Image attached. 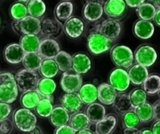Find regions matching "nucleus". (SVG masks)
I'll list each match as a JSON object with an SVG mask.
<instances>
[{"label":"nucleus","mask_w":160,"mask_h":134,"mask_svg":"<svg viewBox=\"0 0 160 134\" xmlns=\"http://www.w3.org/2000/svg\"><path fill=\"white\" fill-rule=\"evenodd\" d=\"M151 131L153 134H160V120H156L155 122Z\"/></svg>","instance_id":"nucleus-48"},{"label":"nucleus","mask_w":160,"mask_h":134,"mask_svg":"<svg viewBox=\"0 0 160 134\" xmlns=\"http://www.w3.org/2000/svg\"><path fill=\"white\" fill-rule=\"evenodd\" d=\"M62 25L56 20L52 18H44L41 20L40 33L43 36L49 39L57 37L61 34Z\"/></svg>","instance_id":"nucleus-11"},{"label":"nucleus","mask_w":160,"mask_h":134,"mask_svg":"<svg viewBox=\"0 0 160 134\" xmlns=\"http://www.w3.org/2000/svg\"><path fill=\"white\" fill-rule=\"evenodd\" d=\"M112 61L119 68H129L134 63V53L131 48L123 45H118L111 50Z\"/></svg>","instance_id":"nucleus-4"},{"label":"nucleus","mask_w":160,"mask_h":134,"mask_svg":"<svg viewBox=\"0 0 160 134\" xmlns=\"http://www.w3.org/2000/svg\"><path fill=\"white\" fill-rule=\"evenodd\" d=\"M61 72H68L72 67V56L65 51H59L53 59Z\"/></svg>","instance_id":"nucleus-38"},{"label":"nucleus","mask_w":160,"mask_h":134,"mask_svg":"<svg viewBox=\"0 0 160 134\" xmlns=\"http://www.w3.org/2000/svg\"><path fill=\"white\" fill-rule=\"evenodd\" d=\"M85 115L91 123H97L106 117V111L101 104L93 103L87 107Z\"/></svg>","instance_id":"nucleus-24"},{"label":"nucleus","mask_w":160,"mask_h":134,"mask_svg":"<svg viewBox=\"0 0 160 134\" xmlns=\"http://www.w3.org/2000/svg\"><path fill=\"white\" fill-rule=\"evenodd\" d=\"M88 49L93 55H100L112 48V41L98 32H92L87 39Z\"/></svg>","instance_id":"nucleus-5"},{"label":"nucleus","mask_w":160,"mask_h":134,"mask_svg":"<svg viewBox=\"0 0 160 134\" xmlns=\"http://www.w3.org/2000/svg\"><path fill=\"white\" fill-rule=\"evenodd\" d=\"M129 98L131 107L134 111L136 108L146 102L147 94H145L143 89H136L131 91V94H129Z\"/></svg>","instance_id":"nucleus-40"},{"label":"nucleus","mask_w":160,"mask_h":134,"mask_svg":"<svg viewBox=\"0 0 160 134\" xmlns=\"http://www.w3.org/2000/svg\"><path fill=\"white\" fill-rule=\"evenodd\" d=\"M152 20H154V22L158 27L160 26V9H157L156 10V14H155Z\"/></svg>","instance_id":"nucleus-50"},{"label":"nucleus","mask_w":160,"mask_h":134,"mask_svg":"<svg viewBox=\"0 0 160 134\" xmlns=\"http://www.w3.org/2000/svg\"><path fill=\"white\" fill-rule=\"evenodd\" d=\"M141 134H153L152 133V131L150 130H144L142 131H141Z\"/></svg>","instance_id":"nucleus-53"},{"label":"nucleus","mask_w":160,"mask_h":134,"mask_svg":"<svg viewBox=\"0 0 160 134\" xmlns=\"http://www.w3.org/2000/svg\"><path fill=\"white\" fill-rule=\"evenodd\" d=\"M75 134H94L92 133V131H91L90 130H81V131L76 132Z\"/></svg>","instance_id":"nucleus-51"},{"label":"nucleus","mask_w":160,"mask_h":134,"mask_svg":"<svg viewBox=\"0 0 160 134\" xmlns=\"http://www.w3.org/2000/svg\"><path fill=\"white\" fill-rule=\"evenodd\" d=\"M18 88L14 75L8 72H0V102L13 103L18 97Z\"/></svg>","instance_id":"nucleus-1"},{"label":"nucleus","mask_w":160,"mask_h":134,"mask_svg":"<svg viewBox=\"0 0 160 134\" xmlns=\"http://www.w3.org/2000/svg\"><path fill=\"white\" fill-rule=\"evenodd\" d=\"M152 110H153V119L156 120H159V115H160V101L157 100L154 105H152Z\"/></svg>","instance_id":"nucleus-46"},{"label":"nucleus","mask_w":160,"mask_h":134,"mask_svg":"<svg viewBox=\"0 0 160 134\" xmlns=\"http://www.w3.org/2000/svg\"><path fill=\"white\" fill-rule=\"evenodd\" d=\"M109 82L110 86H112L117 92L120 93L126 91L131 84L128 72L122 68L114 69L109 75Z\"/></svg>","instance_id":"nucleus-9"},{"label":"nucleus","mask_w":160,"mask_h":134,"mask_svg":"<svg viewBox=\"0 0 160 134\" xmlns=\"http://www.w3.org/2000/svg\"><path fill=\"white\" fill-rule=\"evenodd\" d=\"M40 134H42V133H40Z\"/></svg>","instance_id":"nucleus-55"},{"label":"nucleus","mask_w":160,"mask_h":134,"mask_svg":"<svg viewBox=\"0 0 160 134\" xmlns=\"http://www.w3.org/2000/svg\"><path fill=\"white\" fill-rule=\"evenodd\" d=\"M156 10L157 9L153 6V4L149 3H144L137 8L136 12L140 20L150 21L154 17Z\"/></svg>","instance_id":"nucleus-39"},{"label":"nucleus","mask_w":160,"mask_h":134,"mask_svg":"<svg viewBox=\"0 0 160 134\" xmlns=\"http://www.w3.org/2000/svg\"><path fill=\"white\" fill-rule=\"evenodd\" d=\"M40 100V96L38 95V94L35 90L24 93L20 97L21 105L23 107V108H26V109L28 110L35 108Z\"/></svg>","instance_id":"nucleus-36"},{"label":"nucleus","mask_w":160,"mask_h":134,"mask_svg":"<svg viewBox=\"0 0 160 134\" xmlns=\"http://www.w3.org/2000/svg\"><path fill=\"white\" fill-rule=\"evenodd\" d=\"M56 89V84L52 78H43L39 79L35 91L41 98H49Z\"/></svg>","instance_id":"nucleus-27"},{"label":"nucleus","mask_w":160,"mask_h":134,"mask_svg":"<svg viewBox=\"0 0 160 134\" xmlns=\"http://www.w3.org/2000/svg\"><path fill=\"white\" fill-rule=\"evenodd\" d=\"M53 97L49 98H41L36 106L35 110L37 114L42 118H48L53 110Z\"/></svg>","instance_id":"nucleus-34"},{"label":"nucleus","mask_w":160,"mask_h":134,"mask_svg":"<svg viewBox=\"0 0 160 134\" xmlns=\"http://www.w3.org/2000/svg\"><path fill=\"white\" fill-rule=\"evenodd\" d=\"M12 129V122L9 119L0 121V134H10Z\"/></svg>","instance_id":"nucleus-43"},{"label":"nucleus","mask_w":160,"mask_h":134,"mask_svg":"<svg viewBox=\"0 0 160 134\" xmlns=\"http://www.w3.org/2000/svg\"><path fill=\"white\" fill-rule=\"evenodd\" d=\"M66 34L71 39L79 38L84 30V24L80 18L71 17L62 25Z\"/></svg>","instance_id":"nucleus-16"},{"label":"nucleus","mask_w":160,"mask_h":134,"mask_svg":"<svg viewBox=\"0 0 160 134\" xmlns=\"http://www.w3.org/2000/svg\"><path fill=\"white\" fill-rule=\"evenodd\" d=\"M130 82L135 86H140L143 84L147 79L148 75V71L146 67L136 64L130 67L128 72Z\"/></svg>","instance_id":"nucleus-20"},{"label":"nucleus","mask_w":160,"mask_h":134,"mask_svg":"<svg viewBox=\"0 0 160 134\" xmlns=\"http://www.w3.org/2000/svg\"><path fill=\"white\" fill-rule=\"evenodd\" d=\"M98 99L105 105H112L117 96V91L109 83H102L97 88Z\"/></svg>","instance_id":"nucleus-19"},{"label":"nucleus","mask_w":160,"mask_h":134,"mask_svg":"<svg viewBox=\"0 0 160 134\" xmlns=\"http://www.w3.org/2000/svg\"><path fill=\"white\" fill-rule=\"evenodd\" d=\"M123 126L125 127V129L137 128L138 124L140 123L138 117L134 111H128L126 114L123 115Z\"/></svg>","instance_id":"nucleus-42"},{"label":"nucleus","mask_w":160,"mask_h":134,"mask_svg":"<svg viewBox=\"0 0 160 134\" xmlns=\"http://www.w3.org/2000/svg\"><path fill=\"white\" fill-rule=\"evenodd\" d=\"M28 14L34 18L39 19L45 14L46 6L42 0H31L27 4Z\"/></svg>","instance_id":"nucleus-32"},{"label":"nucleus","mask_w":160,"mask_h":134,"mask_svg":"<svg viewBox=\"0 0 160 134\" xmlns=\"http://www.w3.org/2000/svg\"><path fill=\"white\" fill-rule=\"evenodd\" d=\"M20 32L23 35H38L40 33L41 20L31 16H27L24 19L18 21Z\"/></svg>","instance_id":"nucleus-17"},{"label":"nucleus","mask_w":160,"mask_h":134,"mask_svg":"<svg viewBox=\"0 0 160 134\" xmlns=\"http://www.w3.org/2000/svg\"><path fill=\"white\" fill-rule=\"evenodd\" d=\"M69 123H70L69 126L75 132H78L84 130H88L91 126L90 121L88 120V117L86 116L85 113L81 112V111L71 115V116H70Z\"/></svg>","instance_id":"nucleus-25"},{"label":"nucleus","mask_w":160,"mask_h":134,"mask_svg":"<svg viewBox=\"0 0 160 134\" xmlns=\"http://www.w3.org/2000/svg\"><path fill=\"white\" fill-rule=\"evenodd\" d=\"M49 119L52 125L58 128L67 125L70 120V115L62 106H57L53 108Z\"/></svg>","instance_id":"nucleus-26"},{"label":"nucleus","mask_w":160,"mask_h":134,"mask_svg":"<svg viewBox=\"0 0 160 134\" xmlns=\"http://www.w3.org/2000/svg\"><path fill=\"white\" fill-rule=\"evenodd\" d=\"M14 78L18 90L23 94L35 90L40 79L38 75L35 72L27 70L25 68L18 71L16 73Z\"/></svg>","instance_id":"nucleus-3"},{"label":"nucleus","mask_w":160,"mask_h":134,"mask_svg":"<svg viewBox=\"0 0 160 134\" xmlns=\"http://www.w3.org/2000/svg\"><path fill=\"white\" fill-rule=\"evenodd\" d=\"M134 57H135V61L138 64L147 68L152 66L156 63L157 60V53L151 46L144 45L138 48Z\"/></svg>","instance_id":"nucleus-8"},{"label":"nucleus","mask_w":160,"mask_h":134,"mask_svg":"<svg viewBox=\"0 0 160 134\" xmlns=\"http://www.w3.org/2000/svg\"><path fill=\"white\" fill-rule=\"evenodd\" d=\"M9 13L15 21H20L28 16V9L25 4L21 3H17L12 5L9 9Z\"/></svg>","instance_id":"nucleus-41"},{"label":"nucleus","mask_w":160,"mask_h":134,"mask_svg":"<svg viewBox=\"0 0 160 134\" xmlns=\"http://www.w3.org/2000/svg\"><path fill=\"white\" fill-rule=\"evenodd\" d=\"M126 10V3L123 0H109L105 3L103 12L109 19L117 20L121 17Z\"/></svg>","instance_id":"nucleus-13"},{"label":"nucleus","mask_w":160,"mask_h":134,"mask_svg":"<svg viewBox=\"0 0 160 134\" xmlns=\"http://www.w3.org/2000/svg\"><path fill=\"white\" fill-rule=\"evenodd\" d=\"M0 24H1V22H0Z\"/></svg>","instance_id":"nucleus-54"},{"label":"nucleus","mask_w":160,"mask_h":134,"mask_svg":"<svg viewBox=\"0 0 160 134\" xmlns=\"http://www.w3.org/2000/svg\"><path fill=\"white\" fill-rule=\"evenodd\" d=\"M60 86L66 94L77 93L82 86V78L71 69L62 74L60 80Z\"/></svg>","instance_id":"nucleus-7"},{"label":"nucleus","mask_w":160,"mask_h":134,"mask_svg":"<svg viewBox=\"0 0 160 134\" xmlns=\"http://www.w3.org/2000/svg\"><path fill=\"white\" fill-rule=\"evenodd\" d=\"M135 114L138 117L139 121L142 122H148L153 119L152 105L148 102H145L134 110Z\"/></svg>","instance_id":"nucleus-37"},{"label":"nucleus","mask_w":160,"mask_h":134,"mask_svg":"<svg viewBox=\"0 0 160 134\" xmlns=\"http://www.w3.org/2000/svg\"><path fill=\"white\" fill-rule=\"evenodd\" d=\"M12 111V107L10 105L0 102V121L8 119Z\"/></svg>","instance_id":"nucleus-44"},{"label":"nucleus","mask_w":160,"mask_h":134,"mask_svg":"<svg viewBox=\"0 0 160 134\" xmlns=\"http://www.w3.org/2000/svg\"><path fill=\"white\" fill-rule=\"evenodd\" d=\"M59 68L53 59L43 60L39 67L41 75L46 78H52L59 72Z\"/></svg>","instance_id":"nucleus-31"},{"label":"nucleus","mask_w":160,"mask_h":134,"mask_svg":"<svg viewBox=\"0 0 160 134\" xmlns=\"http://www.w3.org/2000/svg\"><path fill=\"white\" fill-rule=\"evenodd\" d=\"M76 132L71 128L69 125L62 126L58 127L55 130L54 134H75Z\"/></svg>","instance_id":"nucleus-45"},{"label":"nucleus","mask_w":160,"mask_h":134,"mask_svg":"<svg viewBox=\"0 0 160 134\" xmlns=\"http://www.w3.org/2000/svg\"><path fill=\"white\" fill-rule=\"evenodd\" d=\"M12 121L19 130L31 133L37 127V117L31 110L20 108L14 111Z\"/></svg>","instance_id":"nucleus-2"},{"label":"nucleus","mask_w":160,"mask_h":134,"mask_svg":"<svg viewBox=\"0 0 160 134\" xmlns=\"http://www.w3.org/2000/svg\"><path fill=\"white\" fill-rule=\"evenodd\" d=\"M103 14V5L99 1H87L83 9V16L87 20L95 22Z\"/></svg>","instance_id":"nucleus-14"},{"label":"nucleus","mask_w":160,"mask_h":134,"mask_svg":"<svg viewBox=\"0 0 160 134\" xmlns=\"http://www.w3.org/2000/svg\"><path fill=\"white\" fill-rule=\"evenodd\" d=\"M144 3H145L144 0H135V1H134V0H127V1H125L126 5H128V6H129L131 8L139 7Z\"/></svg>","instance_id":"nucleus-47"},{"label":"nucleus","mask_w":160,"mask_h":134,"mask_svg":"<svg viewBox=\"0 0 160 134\" xmlns=\"http://www.w3.org/2000/svg\"><path fill=\"white\" fill-rule=\"evenodd\" d=\"M123 134H141V130L137 128L133 129H125L123 130Z\"/></svg>","instance_id":"nucleus-49"},{"label":"nucleus","mask_w":160,"mask_h":134,"mask_svg":"<svg viewBox=\"0 0 160 134\" xmlns=\"http://www.w3.org/2000/svg\"><path fill=\"white\" fill-rule=\"evenodd\" d=\"M134 33L138 38L142 39H150L155 32V28L151 21L139 20L134 24Z\"/></svg>","instance_id":"nucleus-22"},{"label":"nucleus","mask_w":160,"mask_h":134,"mask_svg":"<svg viewBox=\"0 0 160 134\" xmlns=\"http://www.w3.org/2000/svg\"><path fill=\"white\" fill-rule=\"evenodd\" d=\"M154 5L153 6L156 8L157 9H160V1H154Z\"/></svg>","instance_id":"nucleus-52"},{"label":"nucleus","mask_w":160,"mask_h":134,"mask_svg":"<svg viewBox=\"0 0 160 134\" xmlns=\"http://www.w3.org/2000/svg\"><path fill=\"white\" fill-rule=\"evenodd\" d=\"M92 68V61L84 53H76L72 56L71 69L78 75L88 73Z\"/></svg>","instance_id":"nucleus-15"},{"label":"nucleus","mask_w":160,"mask_h":134,"mask_svg":"<svg viewBox=\"0 0 160 134\" xmlns=\"http://www.w3.org/2000/svg\"><path fill=\"white\" fill-rule=\"evenodd\" d=\"M117 124V119L113 115L106 116L95 126L96 134H112Z\"/></svg>","instance_id":"nucleus-28"},{"label":"nucleus","mask_w":160,"mask_h":134,"mask_svg":"<svg viewBox=\"0 0 160 134\" xmlns=\"http://www.w3.org/2000/svg\"><path fill=\"white\" fill-rule=\"evenodd\" d=\"M60 51V46L54 39L45 38L40 42L38 53L42 60L54 59Z\"/></svg>","instance_id":"nucleus-10"},{"label":"nucleus","mask_w":160,"mask_h":134,"mask_svg":"<svg viewBox=\"0 0 160 134\" xmlns=\"http://www.w3.org/2000/svg\"><path fill=\"white\" fill-rule=\"evenodd\" d=\"M73 4L70 1H62L57 4L55 9V16L57 21L65 23L72 17Z\"/></svg>","instance_id":"nucleus-23"},{"label":"nucleus","mask_w":160,"mask_h":134,"mask_svg":"<svg viewBox=\"0 0 160 134\" xmlns=\"http://www.w3.org/2000/svg\"><path fill=\"white\" fill-rule=\"evenodd\" d=\"M40 42L41 40L38 35H26L22 36L20 39V46L23 49L25 54L31 53H38Z\"/></svg>","instance_id":"nucleus-29"},{"label":"nucleus","mask_w":160,"mask_h":134,"mask_svg":"<svg viewBox=\"0 0 160 134\" xmlns=\"http://www.w3.org/2000/svg\"><path fill=\"white\" fill-rule=\"evenodd\" d=\"M113 108L119 113V114L124 115L128 111H133L131 107V101H130L129 95L124 93H120L117 94L113 104H112Z\"/></svg>","instance_id":"nucleus-30"},{"label":"nucleus","mask_w":160,"mask_h":134,"mask_svg":"<svg viewBox=\"0 0 160 134\" xmlns=\"http://www.w3.org/2000/svg\"><path fill=\"white\" fill-rule=\"evenodd\" d=\"M25 53L20 44L12 43L5 48L4 57L8 63L11 64H17L22 62Z\"/></svg>","instance_id":"nucleus-18"},{"label":"nucleus","mask_w":160,"mask_h":134,"mask_svg":"<svg viewBox=\"0 0 160 134\" xmlns=\"http://www.w3.org/2000/svg\"><path fill=\"white\" fill-rule=\"evenodd\" d=\"M78 96L82 101L83 104L85 105H91L95 103L98 99V90L96 86H94L92 83H87L80 88Z\"/></svg>","instance_id":"nucleus-21"},{"label":"nucleus","mask_w":160,"mask_h":134,"mask_svg":"<svg viewBox=\"0 0 160 134\" xmlns=\"http://www.w3.org/2000/svg\"><path fill=\"white\" fill-rule=\"evenodd\" d=\"M122 31V25L118 20L108 19L102 22L97 28L95 32H98L111 41L120 37Z\"/></svg>","instance_id":"nucleus-6"},{"label":"nucleus","mask_w":160,"mask_h":134,"mask_svg":"<svg viewBox=\"0 0 160 134\" xmlns=\"http://www.w3.org/2000/svg\"><path fill=\"white\" fill-rule=\"evenodd\" d=\"M61 105L69 115H73L79 112L84 104L80 99L78 94L73 93V94H63L61 97Z\"/></svg>","instance_id":"nucleus-12"},{"label":"nucleus","mask_w":160,"mask_h":134,"mask_svg":"<svg viewBox=\"0 0 160 134\" xmlns=\"http://www.w3.org/2000/svg\"><path fill=\"white\" fill-rule=\"evenodd\" d=\"M143 90L148 95H156L160 90V78L159 75H152L143 83Z\"/></svg>","instance_id":"nucleus-35"},{"label":"nucleus","mask_w":160,"mask_h":134,"mask_svg":"<svg viewBox=\"0 0 160 134\" xmlns=\"http://www.w3.org/2000/svg\"><path fill=\"white\" fill-rule=\"evenodd\" d=\"M43 60L42 59L38 53H26L23 57V65L24 66L25 69L32 72H36L37 70H39L41 64Z\"/></svg>","instance_id":"nucleus-33"}]
</instances>
